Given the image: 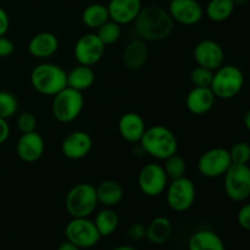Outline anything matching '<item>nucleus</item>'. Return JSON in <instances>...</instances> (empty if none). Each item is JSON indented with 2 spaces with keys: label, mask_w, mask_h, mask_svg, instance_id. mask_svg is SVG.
I'll return each instance as SVG.
<instances>
[{
  "label": "nucleus",
  "mask_w": 250,
  "mask_h": 250,
  "mask_svg": "<svg viewBox=\"0 0 250 250\" xmlns=\"http://www.w3.org/2000/svg\"><path fill=\"white\" fill-rule=\"evenodd\" d=\"M175 21L168 11L159 5L142 7L134 20V31L144 42H158L166 39L172 33Z\"/></svg>",
  "instance_id": "obj_1"
},
{
  "label": "nucleus",
  "mask_w": 250,
  "mask_h": 250,
  "mask_svg": "<svg viewBox=\"0 0 250 250\" xmlns=\"http://www.w3.org/2000/svg\"><path fill=\"white\" fill-rule=\"evenodd\" d=\"M139 144L144 153L158 160H165L178 150V142L173 132L161 125L146 128Z\"/></svg>",
  "instance_id": "obj_2"
},
{
  "label": "nucleus",
  "mask_w": 250,
  "mask_h": 250,
  "mask_svg": "<svg viewBox=\"0 0 250 250\" xmlns=\"http://www.w3.org/2000/svg\"><path fill=\"white\" fill-rule=\"evenodd\" d=\"M31 84L41 94L54 97L67 87V72L56 63H39L31 72Z\"/></svg>",
  "instance_id": "obj_3"
},
{
  "label": "nucleus",
  "mask_w": 250,
  "mask_h": 250,
  "mask_svg": "<svg viewBox=\"0 0 250 250\" xmlns=\"http://www.w3.org/2000/svg\"><path fill=\"white\" fill-rule=\"evenodd\" d=\"M97 189L90 183L73 186L65 198V208L71 217H89L98 207Z\"/></svg>",
  "instance_id": "obj_4"
},
{
  "label": "nucleus",
  "mask_w": 250,
  "mask_h": 250,
  "mask_svg": "<svg viewBox=\"0 0 250 250\" xmlns=\"http://www.w3.org/2000/svg\"><path fill=\"white\" fill-rule=\"evenodd\" d=\"M244 75L236 65H222L214 71L211 90L219 99H232L243 89Z\"/></svg>",
  "instance_id": "obj_5"
},
{
  "label": "nucleus",
  "mask_w": 250,
  "mask_h": 250,
  "mask_svg": "<svg viewBox=\"0 0 250 250\" xmlns=\"http://www.w3.org/2000/svg\"><path fill=\"white\" fill-rule=\"evenodd\" d=\"M84 106V98L82 92L66 87L54 95L51 111L56 121L61 124H70L78 119Z\"/></svg>",
  "instance_id": "obj_6"
},
{
  "label": "nucleus",
  "mask_w": 250,
  "mask_h": 250,
  "mask_svg": "<svg viewBox=\"0 0 250 250\" xmlns=\"http://www.w3.org/2000/svg\"><path fill=\"white\" fill-rule=\"evenodd\" d=\"M195 195V185L186 176L171 180L166 187V202L170 209L176 212H185L189 210L194 204Z\"/></svg>",
  "instance_id": "obj_7"
},
{
  "label": "nucleus",
  "mask_w": 250,
  "mask_h": 250,
  "mask_svg": "<svg viewBox=\"0 0 250 250\" xmlns=\"http://www.w3.org/2000/svg\"><path fill=\"white\" fill-rule=\"evenodd\" d=\"M226 195L233 202H244L250 197V167L248 164H232L224 175Z\"/></svg>",
  "instance_id": "obj_8"
},
{
  "label": "nucleus",
  "mask_w": 250,
  "mask_h": 250,
  "mask_svg": "<svg viewBox=\"0 0 250 250\" xmlns=\"http://www.w3.org/2000/svg\"><path fill=\"white\" fill-rule=\"evenodd\" d=\"M66 239L81 249H89L97 246L102 236L95 227L94 221L88 217H72L65 229Z\"/></svg>",
  "instance_id": "obj_9"
},
{
  "label": "nucleus",
  "mask_w": 250,
  "mask_h": 250,
  "mask_svg": "<svg viewBox=\"0 0 250 250\" xmlns=\"http://www.w3.org/2000/svg\"><path fill=\"white\" fill-rule=\"evenodd\" d=\"M232 165L229 151L225 148H212L200 155L198 160V171L207 178H217L224 176Z\"/></svg>",
  "instance_id": "obj_10"
},
{
  "label": "nucleus",
  "mask_w": 250,
  "mask_h": 250,
  "mask_svg": "<svg viewBox=\"0 0 250 250\" xmlns=\"http://www.w3.org/2000/svg\"><path fill=\"white\" fill-rule=\"evenodd\" d=\"M168 185V177L164 166L150 163L142 167L138 175V186L141 192L148 197H158L163 194Z\"/></svg>",
  "instance_id": "obj_11"
},
{
  "label": "nucleus",
  "mask_w": 250,
  "mask_h": 250,
  "mask_svg": "<svg viewBox=\"0 0 250 250\" xmlns=\"http://www.w3.org/2000/svg\"><path fill=\"white\" fill-rule=\"evenodd\" d=\"M105 44L97 33H85L77 39L73 49V55L80 65L94 66L105 54Z\"/></svg>",
  "instance_id": "obj_12"
},
{
  "label": "nucleus",
  "mask_w": 250,
  "mask_h": 250,
  "mask_svg": "<svg viewBox=\"0 0 250 250\" xmlns=\"http://www.w3.org/2000/svg\"><path fill=\"white\" fill-rule=\"evenodd\" d=\"M195 62L211 71H216L225 62V51L217 42L204 39L195 45L193 50Z\"/></svg>",
  "instance_id": "obj_13"
},
{
  "label": "nucleus",
  "mask_w": 250,
  "mask_h": 250,
  "mask_svg": "<svg viewBox=\"0 0 250 250\" xmlns=\"http://www.w3.org/2000/svg\"><path fill=\"white\" fill-rule=\"evenodd\" d=\"M175 22L185 26H193L200 22L204 10L198 0H171L167 9Z\"/></svg>",
  "instance_id": "obj_14"
},
{
  "label": "nucleus",
  "mask_w": 250,
  "mask_h": 250,
  "mask_svg": "<svg viewBox=\"0 0 250 250\" xmlns=\"http://www.w3.org/2000/svg\"><path fill=\"white\" fill-rule=\"evenodd\" d=\"M93 146L92 137L84 131L71 132L61 144L63 156L70 160H81L90 153Z\"/></svg>",
  "instance_id": "obj_15"
},
{
  "label": "nucleus",
  "mask_w": 250,
  "mask_h": 250,
  "mask_svg": "<svg viewBox=\"0 0 250 250\" xmlns=\"http://www.w3.org/2000/svg\"><path fill=\"white\" fill-rule=\"evenodd\" d=\"M45 150V143L37 131L23 133L16 144L17 156L24 163H36L42 158Z\"/></svg>",
  "instance_id": "obj_16"
},
{
  "label": "nucleus",
  "mask_w": 250,
  "mask_h": 250,
  "mask_svg": "<svg viewBox=\"0 0 250 250\" xmlns=\"http://www.w3.org/2000/svg\"><path fill=\"white\" fill-rule=\"evenodd\" d=\"M142 7L141 0H110L107 5L110 20L121 26L134 22Z\"/></svg>",
  "instance_id": "obj_17"
},
{
  "label": "nucleus",
  "mask_w": 250,
  "mask_h": 250,
  "mask_svg": "<svg viewBox=\"0 0 250 250\" xmlns=\"http://www.w3.org/2000/svg\"><path fill=\"white\" fill-rule=\"evenodd\" d=\"M215 100H216V97L212 93L211 88L194 87L187 94L186 106L188 111L192 112L193 115L202 116V115L208 114L214 107Z\"/></svg>",
  "instance_id": "obj_18"
},
{
  "label": "nucleus",
  "mask_w": 250,
  "mask_h": 250,
  "mask_svg": "<svg viewBox=\"0 0 250 250\" xmlns=\"http://www.w3.org/2000/svg\"><path fill=\"white\" fill-rule=\"evenodd\" d=\"M146 122L137 112H126L119 120L120 136L128 143H139L146 132Z\"/></svg>",
  "instance_id": "obj_19"
},
{
  "label": "nucleus",
  "mask_w": 250,
  "mask_h": 250,
  "mask_svg": "<svg viewBox=\"0 0 250 250\" xmlns=\"http://www.w3.org/2000/svg\"><path fill=\"white\" fill-rule=\"evenodd\" d=\"M27 48L33 58L49 59L59 50V39L51 32H41L32 37Z\"/></svg>",
  "instance_id": "obj_20"
},
{
  "label": "nucleus",
  "mask_w": 250,
  "mask_h": 250,
  "mask_svg": "<svg viewBox=\"0 0 250 250\" xmlns=\"http://www.w3.org/2000/svg\"><path fill=\"white\" fill-rule=\"evenodd\" d=\"M149 59V49L144 41L137 38L128 42L122 51V61L128 70L138 71L146 66Z\"/></svg>",
  "instance_id": "obj_21"
},
{
  "label": "nucleus",
  "mask_w": 250,
  "mask_h": 250,
  "mask_svg": "<svg viewBox=\"0 0 250 250\" xmlns=\"http://www.w3.org/2000/svg\"><path fill=\"white\" fill-rule=\"evenodd\" d=\"M188 250H226L221 237L210 229H199L190 236Z\"/></svg>",
  "instance_id": "obj_22"
},
{
  "label": "nucleus",
  "mask_w": 250,
  "mask_h": 250,
  "mask_svg": "<svg viewBox=\"0 0 250 250\" xmlns=\"http://www.w3.org/2000/svg\"><path fill=\"white\" fill-rule=\"evenodd\" d=\"M95 189L98 203L105 208L116 207L124 198V188L115 180L103 181L98 187H95Z\"/></svg>",
  "instance_id": "obj_23"
},
{
  "label": "nucleus",
  "mask_w": 250,
  "mask_h": 250,
  "mask_svg": "<svg viewBox=\"0 0 250 250\" xmlns=\"http://www.w3.org/2000/svg\"><path fill=\"white\" fill-rule=\"evenodd\" d=\"M172 224L165 216H158L146 226V238L153 244H164L172 236Z\"/></svg>",
  "instance_id": "obj_24"
},
{
  "label": "nucleus",
  "mask_w": 250,
  "mask_h": 250,
  "mask_svg": "<svg viewBox=\"0 0 250 250\" xmlns=\"http://www.w3.org/2000/svg\"><path fill=\"white\" fill-rule=\"evenodd\" d=\"M94 81L95 73L90 66L78 63V66H76L70 72H67V87L80 90V92L89 89Z\"/></svg>",
  "instance_id": "obj_25"
},
{
  "label": "nucleus",
  "mask_w": 250,
  "mask_h": 250,
  "mask_svg": "<svg viewBox=\"0 0 250 250\" xmlns=\"http://www.w3.org/2000/svg\"><path fill=\"white\" fill-rule=\"evenodd\" d=\"M110 20L109 10L106 5L99 4H90L83 10L82 12V21L88 28L95 29L97 31L100 26L107 22Z\"/></svg>",
  "instance_id": "obj_26"
},
{
  "label": "nucleus",
  "mask_w": 250,
  "mask_h": 250,
  "mask_svg": "<svg viewBox=\"0 0 250 250\" xmlns=\"http://www.w3.org/2000/svg\"><path fill=\"white\" fill-rule=\"evenodd\" d=\"M236 0H210L205 9L208 19L212 22H224L233 14Z\"/></svg>",
  "instance_id": "obj_27"
},
{
  "label": "nucleus",
  "mask_w": 250,
  "mask_h": 250,
  "mask_svg": "<svg viewBox=\"0 0 250 250\" xmlns=\"http://www.w3.org/2000/svg\"><path fill=\"white\" fill-rule=\"evenodd\" d=\"M95 227H97L98 232L100 236L109 237L114 233L117 229L120 224L119 215L111 209V208H105V209L100 210L97 214L94 220Z\"/></svg>",
  "instance_id": "obj_28"
},
{
  "label": "nucleus",
  "mask_w": 250,
  "mask_h": 250,
  "mask_svg": "<svg viewBox=\"0 0 250 250\" xmlns=\"http://www.w3.org/2000/svg\"><path fill=\"white\" fill-rule=\"evenodd\" d=\"M165 164H164V170H165L166 175L170 180H176V178H181L186 175V170H187V164L186 160L177 153L173 155L168 156L165 159Z\"/></svg>",
  "instance_id": "obj_29"
},
{
  "label": "nucleus",
  "mask_w": 250,
  "mask_h": 250,
  "mask_svg": "<svg viewBox=\"0 0 250 250\" xmlns=\"http://www.w3.org/2000/svg\"><path fill=\"white\" fill-rule=\"evenodd\" d=\"M95 33H97V36L99 37L100 41H102L105 45H110V44L116 43L120 39V37H121V24L109 20V21L105 22L103 26H100Z\"/></svg>",
  "instance_id": "obj_30"
},
{
  "label": "nucleus",
  "mask_w": 250,
  "mask_h": 250,
  "mask_svg": "<svg viewBox=\"0 0 250 250\" xmlns=\"http://www.w3.org/2000/svg\"><path fill=\"white\" fill-rule=\"evenodd\" d=\"M19 109V102L16 97L10 92H0V117L1 119H10L14 116Z\"/></svg>",
  "instance_id": "obj_31"
},
{
  "label": "nucleus",
  "mask_w": 250,
  "mask_h": 250,
  "mask_svg": "<svg viewBox=\"0 0 250 250\" xmlns=\"http://www.w3.org/2000/svg\"><path fill=\"white\" fill-rule=\"evenodd\" d=\"M212 78H214V71L203 67V66H197L190 72V81H192L194 87L210 88L211 87Z\"/></svg>",
  "instance_id": "obj_32"
},
{
  "label": "nucleus",
  "mask_w": 250,
  "mask_h": 250,
  "mask_svg": "<svg viewBox=\"0 0 250 250\" xmlns=\"http://www.w3.org/2000/svg\"><path fill=\"white\" fill-rule=\"evenodd\" d=\"M229 151L232 164L246 165L250 161V146L247 142H237Z\"/></svg>",
  "instance_id": "obj_33"
},
{
  "label": "nucleus",
  "mask_w": 250,
  "mask_h": 250,
  "mask_svg": "<svg viewBox=\"0 0 250 250\" xmlns=\"http://www.w3.org/2000/svg\"><path fill=\"white\" fill-rule=\"evenodd\" d=\"M17 128L20 129L22 134L31 133L37 129V119L32 112L24 111L19 115L17 117Z\"/></svg>",
  "instance_id": "obj_34"
},
{
  "label": "nucleus",
  "mask_w": 250,
  "mask_h": 250,
  "mask_svg": "<svg viewBox=\"0 0 250 250\" xmlns=\"http://www.w3.org/2000/svg\"><path fill=\"white\" fill-rule=\"evenodd\" d=\"M237 222L246 231H250V203L243 205L237 214Z\"/></svg>",
  "instance_id": "obj_35"
},
{
  "label": "nucleus",
  "mask_w": 250,
  "mask_h": 250,
  "mask_svg": "<svg viewBox=\"0 0 250 250\" xmlns=\"http://www.w3.org/2000/svg\"><path fill=\"white\" fill-rule=\"evenodd\" d=\"M14 50H15L14 42L5 36L0 37V58L1 59L9 58V56L12 55Z\"/></svg>",
  "instance_id": "obj_36"
},
{
  "label": "nucleus",
  "mask_w": 250,
  "mask_h": 250,
  "mask_svg": "<svg viewBox=\"0 0 250 250\" xmlns=\"http://www.w3.org/2000/svg\"><path fill=\"white\" fill-rule=\"evenodd\" d=\"M146 227L143 226L142 224H133L129 226L127 234L131 239L133 241H142L143 238H146Z\"/></svg>",
  "instance_id": "obj_37"
},
{
  "label": "nucleus",
  "mask_w": 250,
  "mask_h": 250,
  "mask_svg": "<svg viewBox=\"0 0 250 250\" xmlns=\"http://www.w3.org/2000/svg\"><path fill=\"white\" fill-rule=\"evenodd\" d=\"M10 27V19L7 12L2 7H0V37L5 36L9 31Z\"/></svg>",
  "instance_id": "obj_38"
},
{
  "label": "nucleus",
  "mask_w": 250,
  "mask_h": 250,
  "mask_svg": "<svg viewBox=\"0 0 250 250\" xmlns=\"http://www.w3.org/2000/svg\"><path fill=\"white\" fill-rule=\"evenodd\" d=\"M10 137V126L7 120L0 117V144L5 143Z\"/></svg>",
  "instance_id": "obj_39"
},
{
  "label": "nucleus",
  "mask_w": 250,
  "mask_h": 250,
  "mask_svg": "<svg viewBox=\"0 0 250 250\" xmlns=\"http://www.w3.org/2000/svg\"><path fill=\"white\" fill-rule=\"evenodd\" d=\"M58 250H81V248L76 246V244H73L72 242L66 239L65 242H62V243L58 247Z\"/></svg>",
  "instance_id": "obj_40"
},
{
  "label": "nucleus",
  "mask_w": 250,
  "mask_h": 250,
  "mask_svg": "<svg viewBox=\"0 0 250 250\" xmlns=\"http://www.w3.org/2000/svg\"><path fill=\"white\" fill-rule=\"evenodd\" d=\"M243 121H244V126H246V128L250 132V110L248 112H247L246 115H244Z\"/></svg>",
  "instance_id": "obj_41"
},
{
  "label": "nucleus",
  "mask_w": 250,
  "mask_h": 250,
  "mask_svg": "<svg viewBox=\"0 0 250 250\" xmlns=\"http://www.w3.org/2000/svg\"><path fill=\"white\" fill-rule=\"evenodd\" d=\"M111 250H137L134 247L132 246H119V247H115Z\"/></svg>",
  "instance_id": "obj_42"
}]
</instances>
